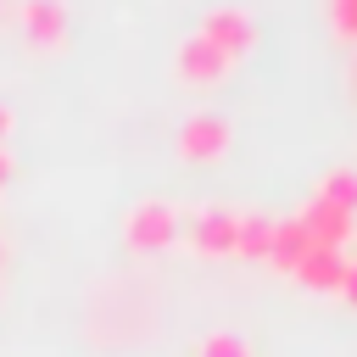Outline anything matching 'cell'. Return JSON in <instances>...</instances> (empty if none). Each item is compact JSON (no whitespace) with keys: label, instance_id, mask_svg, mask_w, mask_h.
I'll list each match as a JSON object with an SVG mask.
<instances>
[{"label":"cell","instance_id":"cell-1","mask_svg":"<svg viewBox=\"0 0 357 357\" xmlns=\"http://www.w3.org/2000/svg\"><path fill=\"white\" fill-rule=\"evenodd\" d=\"M178 234H184L195 251H206V257H223V251H234L240 212H229V206H201V212L178 218Z\"/></svg>","mask_w":357,"mask_h":357},{"label":"cell","instance_id":"cell-2","mask_svg":"<svg viewBox=\"0 0 357 357\" xmlns=\"http://www.w3.org/2000/svg\"><path fill=\"white\" fill-rule=\"evenodd\" d=\"M123 234H128L134 251H162V245L178 240V212H173L167 201H139V206L123 218Z\"/></svg>","mask_w":357,"mask_h":357},{"label":"cell","instance_id":"cell-3","mask_svg":"<svg viewBox=\"0 0 357 357\" xmlns=\"http://www.w3.org/2000/svg\"><path fill=\"white\" fill-rule=\"evenodd\" d=\"M201 39H212L229 61L234 56H245L251 45H257V22H251V11H240V6H212L206 17H201V28H195Z\"/></svg>","mask_w":357,"mask_h":357},{"label":"cell","instance_id":"cell-4","mask_svg":"<svg viewBox=\"0 0 357 357\" xmlns=\"http://www.w3.org/2000/svg\"><path fill=\"white\" fill-rule=\"evenodd\" d=\"M229 139H234V128H229V117H218V112H195V117H184V128H178V151H184L190 162H218V156L229 151Z\"/></svg>","mask_w":357,"mask_h":357},{"label":"cell","instance_id":"cell-5","mask_svg":"<svg viewBox=\"0 0 357 357\" xmlns=\"http://www.w3.org/2000/svg\"><path fill=\"white\" fill-rule=\"evenodd\" d=\"M296 223L307 229V240L318 245V251H340L346 240H351V212H340V206H329L324 195H312L301 212H296Z\"/></svg>","mask_w":357,"mask_h":357},{"label":"cell","instance_id":"cell-6","mask_svg":"<svg viewBox=\"0 0 357 357\" xmlns=\"http://www.w3.org/2000/svg\"><path fill=\"white\" fill-rule=\"evenodd\" d=\"M223 73H229V56H223L212 39L190 33V39L178 45V78H184V84H218Z\"/></svg>","mask_w":357,"mask_h":357},{"label":"cell","instance_id":"cell-7","mask_svg":"<svg viewBox=\"0 0 357 357\" xmlns=\"http://www.w3.org/2000/svg\"><path fill=\"white\" fill-rule=\"evenodd\" d=\"M22 33H28L39 50L61 45V39H67V6H61V0H22Z\"/></svg>","mask_w":357,"mask_h":357},{"label":"cell","instance_id":"cell-8","mask_svg":"<svg viewBox=\"0 0 357 357\" xmlns=\"http://www.w3.org/2000/svg\"><path fill=\"white\" fill-rule=\"evenodd\" d=\"M346 268H351V262H346V251H318V245H312V251L301 257V268H296V279H301L307 290H340V279H346Z\"/></svg>","mask_w":357,"mask_h":357},{"label":"cell","instance_id":"cell-9","mask_svg":"<svg viewBox=\"0 0 357 357\" xmlns=\"http://www.w3.org/2000/svg\"><path fill=\"white\" fill-rule=\"evenodd\" d=\"M307 251H312V240H307V229H301L296 218H284V223H273V245H268V262H273L279 273H296Z\"/></svg>","mask_w":357,"mask_h":357},{"label":"cell","instance_id":"cell-10","mask_svg":"<svg viewBox=\"0 0 357 357\" xmlns=\"http://www.w3.org/2000/svg\"><path fill=\"white\" fill-rule=\"evenodd\" d=\"M273 223L268 212H240V234H234V251L240 257H262L268 262V245H273Z\"/></svg>","mask_w":357,"mask_h":357},{"label":"cell","instance_id":"cell-11","mask_svg":"<svg viewBox=\"0 0 357 357\" xmlns=\"http://www.w3.org/2000/svg\"><path fill=\"white\" fill-rule=\"evenodd\" d=\"M318 195H324L329 206H340V212H351V218H357V173H351V167H335V173H324Z\"/></svg>","mask_w":357,"mask_h":357},{"label":"cell","instance_id":"cell-12","mask_svg":"<svg viewBox=\"0 0 357 357\" xmlns=\"http://www.w3.org/2000/svg\"><path fill=\"white\" fill-rule=\"evenodd\" d=\"M195 357H251V346H245L240 335H229V329H218V335H201V346H195Z\"/></svg>","mask_w":357,"mask_h":357},{"label":"cell","instance_id":"cell-13","mask_svg":"<svg viewBox=\"0 0 357 357\" xmlns=\"http://www.w3.org/2000/svg\"><path fill=\"white\" fill-rule=\"evenodd\" d=\"M329 17H335V28H340V33H351V39H357V0H329Z\"/></svg>","mask_w":357,"mask_h":357},{"label":"cell","instance_id":"cell-14","mask_svg":"<svg viewBox=\"0 0 357 357\" xmlns=\"http://www.w3.org/2000/svg\"><path fill=\"white\" fill-rule=\"evenodd\" d=\"M340 296H346V301H351V307H357V262H351V268H346V279H340Z\"/></svg>","mask_w":357,"mask_h":357},{"label":"cell","instance_id":"cell-15","mask_svg":"<svg viewBox=\"0 0 357 357\" xmlns=\"http://www.w3.org/2000/svg\"><path fill=\"white\" fill-rule=\"evenodd\" d=\"M6 134H11V106L0 100V139H6Z\"/></svg>","mask_w":357,"mask_h":357},{"label":"cell","instance_id":"cell-16","mask_svg":"<svg viewBox=\"0 0 357 357\" xmlns=\"http://www.w3.org/2000/svg\"><path fill=\"white\" fill-rule=\"evenodd\" d=\"M11 178V156H6V145H0V184Z\"/></svg>","mask_w":357,"mask_h":357},{"label":"cell","instance_id":"cell-17","mask_svg":"<svg viewBox=\"0 0 357 357\" xmlns=\"http://www.w3.org/2000/svg\"><path fill=\"white\" fill-rule=\"evenodd\" d=\"M0 257H6V245H0Z\"/></svg>","mask_w":357,"mask_h":357},{"label":"cell","instance_id":"cell-18","mask_svg":"<svg viewBox=\"0 0 357 357\" xmlns=\"http://www.w3.org/2000/svg\"><path fill=\"white\" fill-rule=\"evenodd\" d=\"M0 6H6V0H0Z\"/></svg>","mask_w":357,"mask_h":357}]
</instances>
